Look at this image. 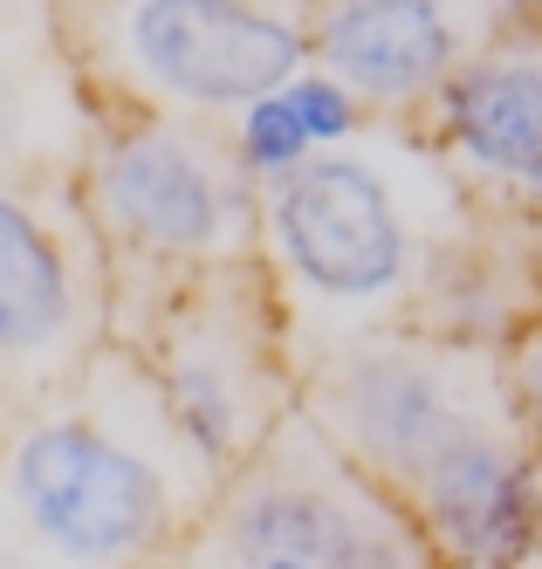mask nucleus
Wrapping results in <instances>:
<instances>
[{
  "instance_id": "nucleus-1",
  "label": "nucleus",
  "mask_w": 542,
  "mask_h": 569,
  "mask_svg": "<svg viewBox=\"0 0 542 569\" xmlns=\"http://www.w3.org/2000/svg\"><path fill=\"white\" fill-rule=\"evenodd\" d=\"M262 268L303 371L364 330L502 343L535 309L515 220H494L412 124H371L262 186Z\"/></svg>"
},
{
  "instance_id": "nucleus-2",
  "label": "nucleus",
  "mask_w": 542,
  "mask_h": 569,
  "mask_svg": "<svg viewBox=\"0 0 542 569\" xmlns=\"http://www.w3.org/2000/svg\"><path fill=\"white\" fill-rule=\"evenodd\" d=\"M214 495L124 343L0 419V569H179Z\"/></svg>"
},
{
  "instance_id": "nucleus-3",
  "label": "nucleus",
  "mask_w": 542,
  "mask_h": 569,
  "mask_svg": "<svg viewBox=\"0 0 542 569\" xmlns=\"http://www.w3.org/2000/svg\"><path fill=\"white\" fill-rule=\"evenodd\" d=\"M76 199L110 261L117 343H131L206 268L262 254V186L206 117L97 103Z\"/></svg>"
},
{
  "instance_id": "nucleus-4",
  "label": "nucleus",
  "mask_w": 542,
  "mask_h": 569,
  "mask_svg": "<svg viewBox=\"0 0 542 569\" xmlns=\"http://www.w3.org/2000/svg\"><path fill=\"white\" fill-rule=\"evenodd\" d=\"M124 350L145 363L173 432L214 480H234L288 412H303V357L262 254L186 281Z\"/></svg>"
},
{
  "instance_id": "nucleus-5",
  "label": "nucleus",
  "mask_w": 542,
  "mask_h": 569,
  "mask_svg": "<svg viewBox=\"0 0 542 569\" xmlns=\"http://www.w3.org/2000/svg\"><path fill=\"white\" fill-rule=\"evenodd\" d=\"M97 103L220 124L309 62V0H49Z\"/></svg>"
},
{
  "instance_id": "nucleus-6",
  "label": "nucleus",
  "mask_w": 542,
  "mask_h": 569,
  "mask_svg": "<svg viewBox=\"0 0 542 569\" xmlns=\"http://www.w3.org/2000/svg\"><path fill=\"white\" fill-rule=\"evenodd\" d=\"M179 569H440L420 521L392 487L329 446L309 412L220 480Z\"/></svg>"
},
{
  "instance_id": "nucleus-7",
  "label": "nucleus",
  "mask_w": 542,
  "mask_h": 569,
  "mask_svg": "<svg viewBox=\"0 0 542 569\" xmlns=\"http://www.w3.org/2000/svg\"><path fill=\"white\" fill-rule=\"evenodd\" d=\"M303 412L329 432L378 487L405 501V487L433 473L453 446L515 419L502 343L446 330H364L309 357Z\"/></svg>"
},
{
  "instance_id": "nucleus-8",
  "label": "nucleus",
  "mask_w": 542,
  "mask_h": 569,
  "mask_svg": "<svg viewBox=\"0 0 542 569\" xmlns=\"http://www.w3.org/2000/svg\"><path fill=\"white\" fill-rule=\"evenodd\" d=\"M110 343L117 289L76 179H0V419L69 391Z\"/></svg>"
},
{
  "instance_id": "nucleus-9",
  "label": "nucleus",
  "mask_w": 542,
  "mask_h": 569,
  "mask_svg": "<svg viewBox=\"0 0 542 569\" xmlns=\"http://www.w3.org/2000/svg\"><path fill=\"white\" fill-rule=\"evenodd\" d=\"M522 14L529 0H309V62L337 69L378 124H420Z\"/></svg>"
},
{
  "instance_id": "nucleus-10",
  "label": "nucleus",
  "mask_w": 542,
  "mask_h": 569,
  "mask_svg": "<svg viewBox=\"0 0 542 569\" xmlns=\"http://www.w3.org/2000/svg\"><path fill=\"white\" fill-rule=\"evenodd\" d=\"M420 131L494 220H542V21L522 14L420 110Z\"/></svg>"
},
{
  "instance_id": "nucleus-11",
  "label": "nucleus",
  "mask_w": 542,
  "mask_h": 569,
  "mask_svg": "<svg viewBox=\"0 0 542 569\" xmlns=\"http://www.w3.org/2000/svg\"><path fill=\"white\" fill-rule=\"evenodd\" d=\"M440 569H515L542 549V439L522 419L474 432L467 446L405 487Z\"/></svg>"
},
{
  "instance_id": "nucleus-12",
  "label": "nucleus",
  "mask_w": 542,
  "mask_h": 569,
  "mask_svg": "<svg viewBox=\"0 0 542 569\" xmlns=\"http://www.w3.org/2000/svg\"><path fill=\"white\" fill-rule=\"evenodd\" d=\"M97 97L56 28V8L0 0V179L69 186L90 144Z\"/></svg>"
},
{
  "instance_id": "nucleus-13",
  "label": "nucleus",
  "mask_w": 542,
  "mask_h": 569,
  "mask_svg": "<svg viewBox=\"0 0 542 569\" xmlns=\"http://www.w3.org/2000/svg\"><path fill=\"white\" fill-rule=\"evenodd\" d=\"M220 131H227V151L240 158V172L255 179V186H275V179H288V172H303L309 158L323 151V144L309 138V124H303L296 97H288V83L255 90L247 103H234V110L220 117Z\"/></svg>"
},
{
  "instance_id": "nucleus-14",
  "label": "nucleus",
  "mask_w": 542,
  "mask_h": 569,
  "mask_svg": "<svg viewBox=\"0 0 542 569\" xmlns=\"http://www.w3.org/2000/svg\"><path fill=\"white\" fill-rule=\"evenodd\" d=\"M288 97H296V110H303V124H309V138L323 144V151H337V144H351V138H364L378 117H371V103L344 83L337 69H323V62H303L296 76H288Z\"/></svg>"
},
{
  "instance_id": "nucleus-15",
  "label": "nucleus",
  "mask_w": 542,
  "mask_h": 569,
  "mask_svg": "<svg viewBox=\"0 0 542 569\" xmlns=\"http://www.w3.org/2000/svg\"><path fill=\"white\" fill-rule=\"evenodd\" d=\"M502 378H509L515 419L542 439V309H529L515 330L502 337Z\"/></svg>"
},
{
  "instance_id": "nucleus-16",
  "label": "nucleus",
  "mask_w": 542,
  "mask_h": 569,
  "mask_svg": "<svg viewBox=\"0 0 542 569\" xmlns=\"http://www.w3.org/2000/svg\"><path fill=\"white\" fill-rule=\"evenodd\" d=\"M515 240H522V268H529L535 309H542V220H515Z\"/></svg>"
},
{
  "instance_id": "nucleus-17",
  "label": "nucleus",
  "mask_w": 542,
  "mask_h": 569,
  "mask_svg": "<svg viewBox=\"0 0 542 569\" xmlns=\"http://www.w3.org/2000/svg\"><path fill=\"white\" fill-rule=\"evenodd\" d=\"M515 569H542V549H535V556H529V562H515Z\"/></svg>"
},
{
  "instance_id": "nucleus-18",
  "label": "nucleus",
  "mask_w": 542,
  "mask_h": 569,
  "mask_svg": "<svg viewBox=\"0 0 542 569\" xmlns=\"http://www.w3.org/2000/svg\"><path fill=\"white\" fill-rule=\"evenodd\" d=\"M14 8H49V0H14Z\"/></svg>"
},
{
  "instance_id": "nucleus-19",
  "label": "nucleus",
  "mask_w": 542,
  "mask_h": 569,
  "mask_svg": "<svg viewBox=\"0 0 542 569\" xmlns=\"http://www.w3.org/2000/svg\"><path fill=\"white\" fill-rule=\"evenodd\" d=\"M529 14H535V21H542V0H529Z\"/></svg>"
}]
</instances>
